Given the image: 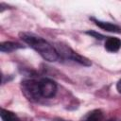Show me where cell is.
Segmentation results:
<instances>
[{
	"label": "cell",
	"instance_id": "6da1fadb",
	"mask_svg": "<svg viewBox=\"0 0 121 121\" xmlns=\"http://www.w3.org/2000/svg\"><path fill=\"white\" fill-rule=\"evenodd\" d=\"M20 37L26 43H27L36 52H38L45 60L56 61L59 59L60 56L56 48L44 39L27 33H20Z\"/></svg>",
	"mask_w": 121,
	"mask_h": 121
},
{
	"label": "cell",
	"instance_id": "7a4b0ae2",
	"mask_svg": "<svg viewBox=\"0 0 121 121\" xmlns=\"http://www.w3.org/2000/svg\"><path fill=\"white\" fill-rule=\"evenodd\" d=\"M21 90L24 95L29 101H38L41 97L40 81L34 79H26L21 82Z\"/></svg>",
	"mask_w": 121,
	"mask_h": 121
},
{
	"label": "cell",
	"instance_id": "3957f363",
	"mask_svg": "<svg viewBox=\"0 0 121 121\" xmlns=\"http://www.w3.org/2000/svg\"><path fill=\"white\" fill-rule=\"evenodd\" d=\"M56 50L58 51L59 56H61L62 58H64L66 60H71L78 62V63H80L84 66H90L92 64L91 61L87 58H85V57L79 55L78 53L75 52L72 48H70L67 45L59 43L56 47Z\"/></svg>",
	"mask_w": 121,
	"mask_h": 121
},
{
	"label": "cell",
	"instance_id": "277c9868",
	"mask_svg": "<svg viewBox=\"0 0 121 121\" xmlns=\"http://www.w3.org/2000/svg\"><path fill=\"white\" fill-rule=\"evenodd\" d=\"M40 87H41V95L42 97L50 98L56 95L57 92V84L49 79V78H43L40 80Z\"/></svg>",
	"mask_w": 121,
	"mask_h": 121
},
{
	"label": "cell",
	"instance_id": "5b68a950",
	"mask_svg": "<svg viewBox=\"0 0 121 121\" xmlns=\"http://www.w3.org/2000/svg\"><path fill=\"white\" fill-rule=\"evenodd\" d=\"M92 20L95 22V24L99 26L100 28L109 31V32H114V33H121V26L115 25V24H112L109 22H103L100 20H96L95 18H92Z\"/></svg>",
	"mask_w": 121,
	"mask_h": 121
},
{
	"label": "cell",
	"instance_id": "8992f818",
	"mask_svg": "<svg viewBox=\"0 0 121 121\" xmlns=\"http://www.w3.org/2000/svg\"><path fill=\"white\" fill-rule=\"evenodd\" d=\"M105 48L109 52H117L121 48V40L115 37H108L105 41Z\"/></svg>",
	"mask_w": 121,
	"mask_h": 121
},
{
	"label": "cell",
	"instance_id": "52a82bcc",
	"mask_svg": "<svg viewBox=\"0 0 121 121\" xmlns=\"http://www.w3.org/2000/svg\"><path fill=\"white\" fill-rule=\"evenodd\" d=\"M103 118V112L101 110H93L87 112L80 121H101Z\"/></svg>",
	"mask_w": 121,
	"mask_h": 121
},
{
	"label": "cell",
	"instance_id": "ba28073f",
	"mask_svg": "<svg viewBox=\"0 0 121 121\" xmlns=\"http://www.w3.org/2000/svg\"><path fill=\"white\" fill-rule=\"evenodd\" d=\"M23 46L17 43H13V42H4L0 44V50L2 52H12L18 48H22Z\"/></svg>",
	"mask_w": 121,
	"mask_h": 121
},
{
	"label": "cell",
	"instance_id": "9c48e42d",
	"mask_svg": "<svg viewBox=\"0 0 121 121\" xmlns=\"http://www.w3.org/2000/svg\"><path fill=\"white\" fill-rule=\"evenodd\" d=\"M1 118L3 121H20V119L14 112L5 109L1 110Z\"/></svg>",
	"mask_w": 121,
	"mask_h": 121
},
{
	"label": "cell",
	"instance_id": "30bf717a",
	"mask_svg": "<svg viewBox=\"0 0 121 121\" xmlns=\"http://www.w3.org/2000/svg\"><path fill=\"white\" fill-rule=\"evenodd\" d=\"M87 34H89V35L95 37V39H99V40H102V39L105 38V36H103V35H101V34H99V33H97V32H95V31H88Z\"/></svg>",
	"mask_w": 121,
	"mask_h": 121
},
{
	"label": "cell",
	"instance_id": "8fae6325",
	"mask_svg": "<svg viewBox=\"0 0 121 121\" xmlns=\"http://www.w3.org/2000/svg\"><path fill=\"white\" fill-rule=\"evenodd\" d=\"M116 89H117V91H118L119 93H121V79L118 80V82H117V84H116Z\"/></svg>",
	"mask_w": 121,
	"mask_h": 121
},
{
	"label": "cell",
	"instance_id": "7c38bea8",
	"mask_svg": "<svg viewBox=\"0 0 121 121\" xmlns=\"http://www.w3.org/2000/svg\"><path fill=\"white\" fill-rule=\"evenodd\" d=\"M108 121H118V120L115 119V118H112V119H110V120H108Z\"/></svg>",
	"mask_w": 121,
	"mask_h": 121
},
{
	"label": "cell",
	"instance_id": "4fadbf2b",
	"mask_svg": "<svg viewBox=\"0 0 121 121\" xmlns=\"http://www.w3.org/2000/svg\"><path fill=\"white\" fill-rule=\"evenodd\" d=\"M58 121H65V120H62V119H60V120H58Z\"/></svg>",
	"mask_w": 121,
	"mask_h": 121
}]
</instances>
